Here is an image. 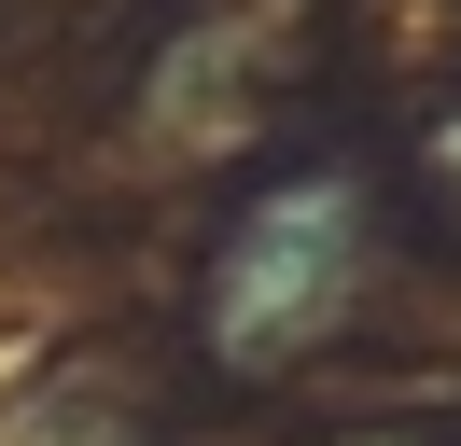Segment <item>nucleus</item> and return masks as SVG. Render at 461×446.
<instances>
[{
	"mask_svg": "<svg viewBox=\"0 0 461 446\" xmlns=\"http://www.w3.org/2000/svg\"><path fill=\"white\" fill-rule=\"evenodd\" d=\"M336 251H349V195L336 182L280 195V210L224 251V349H266L294 307H321V293H336Z\"/></svg>",
	"mask_w": 461,
	"mask_h": 446,
	"instance_id": "obj_1",
	"label": "nucleus"
}]
</instances>
